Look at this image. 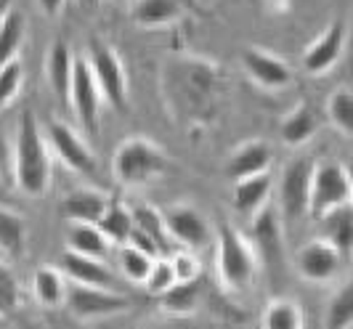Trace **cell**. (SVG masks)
<instances>
[{
    "mask_svg": "<svg viewBox=\"0 0 353 329\" xmlns=\"http://www.w3.org/2000/svg\"><path fill=\"white\" fill-rule=\"evenodd\" d=\"M162 104L181 125H208L218 114L223 77L202 56H170L159 70Z\"/></svg>",
    "mask_w": 353,
    "mask_h": 329,
    "instance_id": "obj_1",
    "label": "cell"
},
{
    "mask_svg": "<svg viewBox=\"0 0 353 329\" xmlns=\"http://www.w3.org/2000/svg\"><path fill=\"white\" fill-rule=\"evenodd\" d=\"M11 181L27 197H46L53 181V162L43 128L32 112H21L17 136L11 141Z\"/></svg>",
    "mask_w": 353,
    "mask_h": 329,
    "instance_id": "obj_2",
    "label": "cell"
},
{
    "mask_svg": "<svg viewBox=\"0 0 353 329\" xmlns=\"http://www.w3.org/2000/svg\"><path fill=\"white\" fill-rule=\"evenodd\" d=\"M215 268L223 290L234 295L248 292L261 271L252 244L231 223H218L215 228Z\"/></svg>",
    "mask_w": 353,
    "mask_h": 329,
    "instance_id": "obj_3",
    "label": "cell"
},
{
    "mask_svg": "<svg viewBox=\"0 0 353 329\" xmlns=\"http://www.w3.org/2000/svg\"><path fill=\"white\" fill-rule=\"evenodd\" d=\"M168 168V154L159 149L157 141L146 136H130L120 141L117 152L112 157V175L120 186L139 189L152 183L154 178L165 173Z\"/></svg>",
    "mask_w": 353,
    "mask_h": 329,
    "instance_id": "obj_4",
    "label": "cell"
},
{
    "mask_svg": "<svg viewBox=\"0 0 353 329\" xmlns=\"http://www.w3.org/2000/svg\"><path fill=\"white\" fill-rule=\"evenodd\" d=\"M88 61V70L101 90V99L112 106L114 112L128 109V74L120 53L114 51L101 37H90L88 51L83 56Z\"/></svg>",
    "mask_w": 353,
    "mask_h": 329,
    "instance_id": "obj_5",
    "label": "cell"
},
{
    "mask_svg": "<svg viewBox=\"0 0 353 329\" xmlns=\"http://www.w3.org/2000/svg\"><path fill=\"white\" fill-rule=\"evenodd\" d=\"M351 173L340 162H319L311 173L308 189V212L321 215L327 210L351 205Z\"/></svg>",
    "mask_w": 353,
    "mask_h": 329,
    "instance_id": "obj_6",
    "label": "cell"
},
{
    "mask_svg": "<svg viewBox=\"0 0 353 329\" xmlns=\"http://www.w3.org/2000/svg\"><path fill=\"white\" fill-rule=\"evenodd\" d=\"M43 139L48 143L51 152L67 170L80 175H90L96 170V157L90 152L88 141L83 139L72 125L61 120H46Z\"/></svg>",
    "mask_w": 353,
    "mask_h": 329,
    "instance_id": "obj_7",
    "label": "cell"
},
{
    "mask_svg": "<svg viewBox=\"0 0 353 329\" xmlns=\"http://www.w3.org/2000/svg\"><path fill=\"white\" fill-rule=\"evenodd\" d=\"M101 90L96 86L93 74L88 70V61L80 56L74 59V67H72V86H70V99H67V106L72 109V114L77 117L80 128L88 133V136H96L99 130V114H101Z\"/></svg>",
    "mask_w": 353,
    "mask_h": 329,
    "instance_id": "obj_8",
    "label": "cell"
},
{
    "mask_svg": "<svg viewBox=\"0 0 353 329\" xmlns=\"http://www.w3.org/2000/svg\"><path fill=\"white\" fill-rule=\"evenodd\" d=\"M64 308L80 319V321H96V319H109L128 308V300L114 290H101V287H88V284H67V297Z\"/></svg>",
    "mask_w": 353,
    "mask_h": 329,
    "instance_id": "obj_9",
    "label": "cell"
},
{
    "mask_svg": "<svg viewBox=\"0 0 353 329\" xmlns=\"http://www.w3.org/2000/svg\"><path fill=\"white\" fill-rule=\"evenodd\" d=\"M314 165L308 157H298L287 162L279 178V215L287 221H298L308 212V189H311V173Z\"/></svg>",
    "mask_w": 353,
    "mask_h": 329,
    "instance_id": "obj_10",
    "label": "cell"
},
{
    "mask_svg": "<svg viewBox=\"0 0 353 329\" xmlns=\"http://www.w3.org/2000/svg\"><path fill=\"white\" fill-rule=\"evenodd\" d=\"M248 242L252 244L258 263L261 266H271L279 268L284 255V242H282V215L276 208H261L252 215V226H250Z\"/></svg>",
    "mask_w": 353,
    "mask_h": 329,
    "instance_id": "obj_11",
    "label": "cell"
},
{
    "mask_svg": "<svg viewBox=\"0 0 353 329\" xmlns=\"http://www.w3.org/2000/svg\"><path fill=\"white\" fill-rule=\"evenodd\" d=\"M242 67L250 80L268 93H279L292 86V70L287 67V61L261 46H250L242 51Z\"/></svg>",
    "mask_w": 353,
    "mask_h": 329,
    "instance_id": "obj_12",
    "label": "cell"
},
{
    "mask_svg": "<svg viewBox=\"0 0 353 329\" xmlns=\"http://www.w3.org/2000/svg\"><path fill=\"white\" fill-rule=\"evenodd\" d=\"M345 40H348L345 21L343 19L330 21L321 30V35L314 37V43L303 51V70L308 72V74H327L343 59Z\"/></svg>",
    "mask_w": 353,
    "mask_h": 329,
    "instance_id": "obj_13",
    "label": "cell"
},
{
    "mask_svg": "<svg viewBox=\"0 0 353 329\" xmlns=\"http://www.w3.org/2000/svg\"><path fill=\"white\" fill-rule=\"evenodd\" d=\"M295 268L305 281L311 284H327L340 274L343 268V255L324 239L305 242L295 255Z\"/></svg>",
    "mask_w": 353,
    "mask_h": 329,
    "instance_id": "obj_14",
    "label": "cell"
},
{
    "mask_svg": "<svg viewBox=\"0 0 353 329\" xmlns=\"http://www.w3.org/2000/svg\"><path fill=\"white\" fill-rule=\"evenodd\" d=\"M162 221H165L168 237L173 242L183 244L186 250H199L202 244H208V237H210L208 221L192 205H176V208L165 210Z\"/></svg>",
    "mask_w": 353,
    "mask_h": 329,
    "instance_id": "obj_15",
    "label": "cell"
},
{
    "mask_svg": "<svg viewBox=\"0 0 353 329\" xmlns=\"http://www.w3.org/2000/svg\"><path fill=\"white\" fill-rule=\"evenodd\" d=\"M59 268H61V274L72 284H88V287H101V290H114L117 292V279L109 271L106 260L83 258V255H74V252H64Z\"/></svg>",
    "mask_w": 353,
    "mask_h": 329,
    "instance_id": "obj_16",
    "label": "cell"
},
{
    "mask_svg": "<svg viewBox=\"0 0 353 329\" xmlns=\"http://www.w3.org/2000/svg\"><path fill=\"white\" fill-rule=\"evenodd\" d=\"M271 162H274V152H271V146H268L265 141H258V139L245 141V143L231 154L226 173H229L234 181H239V178H250V175L268 173Z\"/></svg>",
    "mask_w": 353,
    "mask_h": 329,
    "instance_id": "obj_17",
    "label": "cell"
},
{
    "mask_svg": "<svg viewBox=\"0 0 353 329\" xmlns=\"http://www.w3.org/2000/svg\"><path fill=\"white\" fill-rule=\"evenodd\" d=\"M72 67H74V56H72L70 46L64 40H56L46 56V80H48L51 93L61 104H67V99H70Z\"/></svg>",
    "mask_w": 353,
    "mask_h": 329,
    "instance_id": "obj_18",
    "label": "cell"
},
{
    "mask_svg": "<svg viewBox=\"0 0 353 329\" xmlns=\"http://www.w3.org/2000/svg\"><path fill=\"white\" fill-rule=\"evenodd\" d=\"M106 205H109V197L101 191L93 189H77L64 197L61 202V212L70 223H88L96 226L104 215Z\"/></svg>",
    "mask_w": 353,
    "mask_h": 329,
    "instance_id": "obj_19",
    "label": "cell"
},
{
    "mask_svg": "<svg viewBox=\"0 0 353 329\" xmlns=\"http://www.w3.org/2000/svg\"><path fill=\"white\" fill-rule=\"evenodd\" d=\"M183 0H139L133 6V21L143 30H162L183 17Z\"/></svg>",
    "mask_w": 353,
    "mask_h": 329,
    "instance_id": "obj_20",
    "label": "cell"
},
{
    "mask_svg": "<svg viewBox=\"0 0 353 329\" xmlns=\"http://www.w3.org/2000/svg\"><path fill=\"white\" fill-rule=\"evenodd\" d=\"M271 186H274L271 173H258V175H250V178H239L236 186H234V194H231L234 210L242 212V215H255L261 208H265Z\"/></svg>",
    "mask_w": 353,
    "mask_h": 329,
    "instance_id": "obj_21",
    "label": "cell"
},
{
    "mask_svg": "<svg viewBox=\"0 0 353 329\" xmlns=\"http://www.w3.org/2000/svg\"><path fill=\"white\" fill-rule=\"evenodd\" d=\"M321 221V239L330 242L335 247L340 255H348L351 252V242H353V210L351 205H340V208H332L327 212L319 215Z\"/></svg>",
    "mask_w": 353,
    "mask_h": 329,
    "instance_id": "obj_22",
    "label": "cell"
},
{
    "mask_svg": "<svg viewBox=\"0 0 353 329\" xmlns=\"http://www.w3.org/2000/svg\"><path fill=\"white\" fill-rule=\"evenodd\" d=\"M319 130V114L314 106H308L305 101L298 104L279 125V139L284 146H303L305 141L314 139V133Z\"/></svg>",
    "mask_w": 353,
    "mask_h": 329,
    "instance_id": "obj_23",
    "label": "cell"
},
{
    "mask_svg": "<svg viewBox=\"0 0 353 329\" xmlns=\"http://www.w3.org/2000/svg\"><path fill=\"white\" fill-rule=\"evenodd\" d=\"M64 244H67V252L83 255V258H96V260L109 258V239H106L96 226L70 223Z\"/></svg>",
    "mask_w": 353,
    "mask_h": 329,
    "instance_id": "obj_24",
    "label": "cell"
},
{
    "mask_svg": "<svg viewBox=\"0 0 353 329\" xmlns=\"http://www.w3.org/2000/svg\"><path fill=\"white\" fill-rule=\"evenodd\" d=\"M67 277L56 266H43L32 277V297L43 308H61L67 297Z\"/></svg>",
    "mask_w": 353,
    "mask_h": 329,
    "instance_id": "obj_25",
    "label": "cell"
},
{
    "mask_svg": "<svg viewBox=\"0 0 353 329\" xmlns=\"http://www.w3.org/2000/svg\"><path fill=\"white\" fill-rule=\"evenodd\" d=\"M27 250V223L14 210L0 208V258H21Z\"/></svg>",
    "mask_w": 353,
    "mask_h": 329,
    "instance_id": "obj_26",
    "label": "cell"
},
{
    "mask_svg": "<svg viewBox=\"0 0 353 329\" xmlns=\"http://www.w3.org/2000/svg\"><path fill=\"white\" fill-rule=\"evenodd\" d=\"M96 228L109 239V244H128L130 231H133V212L123 202L109 199V205H106L104 215L96 223Z\"/></svg>",
    "mask_w": 353,
    "mask_h": 329,
    "instance_id": "obj_27",
    "label": "cell"
},
{
    "mask_svg": "<svg viewBox=\"0 0 353 329\" xmlns=\"http://www.w3.org/2000/svg\"><path fill=\"white\" fill-rule=\"evenodd\" d=\"M24 35H27V21L21 17V11L8 8V14L0 21V67L19 59V51L24 46Z\"/></svg>",
    "mask_w": 353,
    "mask_h": 329,
    "instance_id": "obj_28",
    "label": "cell"
},
{
    "mask_svg": "<svg viewBox=\"0 0 353 329\" xmlns=\"http://www.w3.org/2000/svg\"><path fill=\"white\" fill-rule=\"evenodd\" d=\"M261 329H305L303 308L295 300L276 297V300H271L263 308Z\"/></svg>",
    "mask_w": 353,
    "mask_h": 329,
    "instance_id": "obj_29",
    "label": "cell"
},
{
    "mask_svg": "<svg viewBox=\"0 0 353 329\" xmlns=\"http://www.w3.org/2000/svg\"><path fill=\"white\" fill-rule=\"evenodd\" d=\"M327 117H330V125L335 128L340 136L351 139L353 136V93L348 86H340L330 93V99H327Z\"/></svg>",
    "mask_w": 353,
    "mask_h": 329,
    "instance_id": "obj_30",
    "label": "cell"
},
{
    "mask_svg": "<svg viewBox=\"0 0 353 329\" xmlns=\"http://www.w3.org/2000/svg\"><path fill=\"white\" fill-rule=\"evenodd\" d=\"M130 212H133V228L139 234H143L159 250V255H162L168 250V244H170V237L165 231V221H162V212L154 210L152 205H141V208L130 210Z\"/></svg>",
    "mask_w": 353,
    "mask_h": 329,
    "instance_id": "obj_31",
    "label": "cell"
},
{
    "mask_svg": "<svg viewBox=\"0 0 353 329\" xmlns=\"http://www.w3.org/2000/svg\"><path fill=\"white\" fill-rule=\"evenodd\" d=\"M353 327V287L345 281L337 287L327 308H324V329H351Z\"/></svg>",
    "mask_w": 353,
    "mask_h": 329,
    "instance_id": "obj_32",
    "label": "cell"
},
{
    "mask_svg": "<svg viewBox=\"0 0 353 329\" xmlns=\"http://www.w3.org/2000/svg\"><path fill=\"white\" fill-rule=\"evenodd\" d=\"M159 306L173 316L194 313L199 306V281H176L165 295H159Z\"/></svg>",
    "mask_w": 353,
    "mask_h": 329,
    "instance_id": "obj_33",
    "label": "cell"
},
{
    "mask_svg": "<svg viewBox=\"0 0 353 329\" xmlns=\"http://www.w3.org/2000/svg\"><path fill=\"white\" fill-rule=\"evenodd\" d=\"M154 258L141 252L139 247L133 244H120V255H117V266H120V274H123L130 284H143V279L149 274Z\"/></svg>",
    "mask_w": 353,
    "mask_h": 329,
    "instance_id": "obj_34",
    "label": "cell"
},
{
    "mask_svg": "<svg viewBox=\"0 0 353 329\" xmlns=\"http://www.w3.org/2000/svg\"><path fill=\"white\" fill-rule=\"evenodd\" d=\"M173 284H176V274H173L170 260L154 258L152 268H149V274H146V279H143V290L152 295V297H159V295L168 292Z\"/></svg>",
    "mask_w": 353,
    "mask_h": 329,
    "instance_id": "obj_35",
    "label": "cell"
},
{
    "mask_svg": "<svg viewBox=\"0 0 353 329\" xmlns=\"http://www.w3.org/2000/svg\"><path fill=\"white\" fill-rule=\"evenodd\" d=\"M19 279L6 260H0V316H8L19 308Z\"/></svg>",
    "mask_w": 353,
    "mask_h": 329,
    "instance_id": "obj_36",
    "label": "cell"
},
{
    "mask_svg": "<svg viewBox=\"0 0 353 329\" xmlns=\"http://www.w3.org/2000/svg\"><path fill=\"white\" fill-rule=\"evenodd\" d=\"M21 80H24V67H21L19 59L8 61L6 67H0V109L8 106L17 99L19 88H21Z\"/></svg>",
    "mask_w": 353,
    "mask_h": 329,
    "instance_id": "obj_37",
    "label": "cell"
},
{
    "mask_svg": "<svg viewBox=\"0 0 353 329\" xmlns=\"http://www.w3.org/2000/svg\"><path fill=\"white\" fill-rule=\"evenodd\" d=\"M170 260L173 266V274H176V281H194L199 279V258H196L194 250H178Z\"/></svg>",
    "mask_w": 353,
    "mask_h": 329,
    "instance_id": "obj_38",
    "label": "cell"
},
{
    "mask_svg": "<svg viewBox=\"0 0 353 329\" xmlns=\"http://www.w3.org/2000/svg\"><path fill=\"white\" fill-rule=\"evenodd\" d=\"M0 175L11 178V141L3 136V130H0Z\"/></svg>",
    "mask_w": 353,
    "mask_h": 329,
    "instance_id": "obj_39",
    "label": "cell"
},
{
    "mask_svg": "<svg viewBox=\"0 0 353 329\" xmlns=\"http://www.w3.org/2000/svg\"><path fill=\"white\" fill-rule=\"evenodd\" d=\"M40 3V8H43V14L46 17H59L61 14V8L67 6V0H37Z\"/></svg>",
    "mask_w": 353,
    "mask_h": 329,
    "instance_id": "obj_40",
    "label": "cell"
},
{
    "mask_svg": "<svg viewBox=\"0 0 353 329\" xmlns=\"http://www.w3.org/2000/svg\"><path fill=\"white\" fill-rule=\"evenodd\" d=\"M268 3V8H274V11H284V8H290V0H265Z\"/></svg>",
    "mask_w": 353,
    "mask_h": 329,
    "instance_id": "obj_41",
    "label": "cell"
},
{
    "mask_svg": "<svg viewBox=\"0 0 353 329\" xmlns=\"http://www.w3.org/2000/svg\"><path fill=\"white\" fill-rule=\"evenodd\" d=\"M8 8H11V0H0V21L8 14Z\"/></svg>",
    "mask_w": 353,
    "mask_h": 329,
    "instance_id": "obj_42",
    "label": "cell"
},
{
    "mask_svg": "<svg viewBox=\"0 0 353 329\" xmlns=\"http://www.w3.org/2000/svg\"><path fill=\"white\" fill-rule=\"evenodd\" d=\"M3 194H6V178L0 175V199H3Z\"/></svg>",
    "mask_w": 353,
    "mask_h": 329,
    "instance_id": "obj_43",
    "label": "cell"
},
{
    "mask_svg": "<svg viewBox=\"0 0 353 329\" xmlns=\"http://www.w3.org/2000/svg\"><path fill=\"white\" fill-rule=\"evenodd\" d=\"M0 329H6V316H0Z\"/></svg>",
    "mask_w": 353,
    "mask_h": 329,
    "instance_id": "obj_44",
    "label": "cell"
},
{
    "mask_svg": "<svg viewBox=\"0 0 353 329\" xmlns=\"http://www.w3.org/2000/svg\"><path fill=\"white\" fill-rule=\"evenodd\" d=\"M112 3H123V0H112Z\"/></svg>",
    "mask_w": 353,
    "mask_h": 329,
    "instance_id": "obj_45",
    "label": "cell"
},
{
    "mask_svg": "<svg viewBox=\"0 0 353 329\" xmlns=\"http://www.w3.org/2000/svg\"><path fill=\"white\" fill-rule=\"evenodd\" d=\"M0 260H3V258H0Z\"/></svg>",
    "mask_w": 353,
    "mask_h": 329,
    "instance_id": "obj_46",
    "label": "cell"
}]
</instances>
